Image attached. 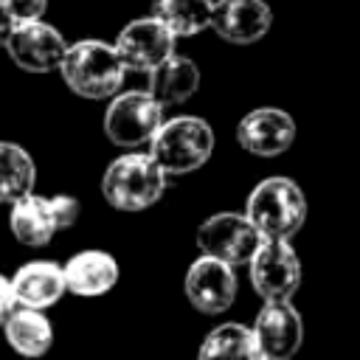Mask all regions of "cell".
I'll return each instance as SVG.
<instances>
[{
	"label": "cell",
	"mask_w": 360,
	"mask_h": 360,
	"mask_svg": "<svg viewBox=\"0 0 360 360\" xmlns=\"http://www.w3.org/2000/svg\"><path fill=\"white\" fill-rule=\"evenodd\" d=\"M59 76L82 98L101 101L112 98L127 76V68L115 51V45L104 39H79L68 45L65 59L59 65Z\"/></svg>",
	"instance_id": "obj_1"
},
{
	"label": "cell",
	"mask_w": 360,
	"mask_h": 360,
	"mask_svg": "<svg viewBox=\"0 0 360 360\" xmlns=\"http://www.w3.org/2000/svg\"><path fill=\"white\" fill-rule=\"evenodd\" d=\"M245 217L262 239L290 242L307 222V197L295 180L273 174L253 186L245 202Z\"/></svg>",
	"instance_id": "obj_2"
},
{
	"label": "cell",
	"mask_w": 360,
	"mask_h": 360,
	"mask_svg": "<svg viewBox=\"0 0 360 360\" xmlns=\"http://www.w3.org/2000/svg\"><path fill=\"white\" fill-rule=\"evenodd\" d=\"M166 191V172L149 152H127L101 174V197L115 211H146Z\"/></svg>",
	"instance_id": "obj_3"
},
{
	"label": "cell",
	"mask_w": 360,
	"mask_h": 360,
	"mask_svg": "<svg viewBox=\"0 0 360 360\" xmlns=\"http://www.w3.org/2000/svg\"><path fill=\"white\" fill-rule=\"evenodd\" d=\"M214 152V129L205 118L174 115L166 118L149 141V155L166 172V177L191 174L208 163Z\"/></svg>",
	"instance_id": "obj_4"
},
{
	"label": "cell",
	"mask_w": 360,
	"mask_h": 360,
	"mask_svg": "<svg viewBox=\"0 0 360 360\" xmlns=\"http://www.w3.org/2000/svg\"><path fill=\"white\" fill-rule=\"evenodd\" d=\"M79 219V200L70 194H56V197H42V194H28L11 205L8 214V228L20 245L28 248H45L56 231L73 228Z\"/></svg>",
	"instance_id": "obj_5"
},
{
	"label": "cell",
	"mask_w": 360,
	"mask_h": 360,
	"mask_svg": "<svg viewBox=\"0 0 360 360\" xmlns=\"http://www.w3.org/2000/svg\"><path fill=\"white\" fill-rule=\"evenodd\" d=\"M163 121V107L149 90H124L104 110V135L121 149H135L149 143Z\"/></svg>",
	"instance_id": "obj_6"
},
{
	"label": "cell",
	"mask_w": 360,
	"mask_h": 360,
	"mask_svg": "<svg viewBox=\"0 0 360 360\" xmlns=\"http://www.w3.org/2000/svg\"><path fill=\"white\" fill-rule=\"evenodd\" d=\"M250 284L262 301H292L301 287V262L290 242L262 239L248 262Z\"/></svg>",
	"instance_id": "obj_7"
},
{
	"label": "cell",
	"mask_w": 360,
	"mask_h": 360,
	"mask_svg": "<svg viewBox=\"0 0 360 360\" xmlns=\"http://www.w3.org/2000/svg\"><path fill=\"white\" fill-rule=\"evenodd\" d=\"M259 245H262V236L256 233L250 219L245 214H236V211L211 214L197 228L200 256L219 259V262H225L231 267L248 264Z\"/></svg>",
	"instance_id": "obj_8"
},
{
	"label": "cell",
	"mask_w": 360,
	"mask_h": 360,
	"mask_svg": "<svg viewBox=\"0 0 360 360\" xmlns=\"http://www.w3.org/2000/svg\"><path fill=\"white\" fill-rule=\"evenodd\" d=\"M6 51L11 56V62L25 70V73H51L59 70L68 42L59 34V28H53L45 20H34V22H17Z\"/></svg>",
	"instance_id": "obj_9"
},
{
	"label": "cell",
	"mask_w": 360,
	"mask_h": 360,
	"mask_svg": "<svg viewBox=\"0 0 360 360\" xmlns=\"http://www.w3.org/2000/svg\"><path fill=\"white\" fill-rule=\"evenodd\" d=\"M115 51L127 70L152 73L174 53V37L152 14L127 22L115 37Z\"/></svg>",
	"instance_id": "obj_10"
},
{
	"label": "cell",
	"mask_w": 360,
	"mask_h": 360,
	"mask_svg": "<svg viewBox=\"0 0 360 360\" xmlns=\"http://www.w3.org/2000/svg\"><path fill=\"white\" fill-rule=\"evenodd\" d=\"M186 298L188 304L202 312V315H222L225 309H231L239 281L231 264L211 259V256H200L191 262L188 273H186Z\"/></svg>",
	"instance_id": "obj_11"
},
{
	"label": "cell",
	"mask_w": 360,
	"mask_h": 360,
	"mask_svg": "<svg viewBox=\"0 0 360 360\" xmlns=\"http://www.w3.org/2000/svg\"><path fill=\"white\" fill-rule=\"evenodd\" d=\"M250 332L267 360H292L304 340V321L292 301H264Z\"/></svg>",
	"instance_id": "obj_12"
},
{
	"label": "cell",
	"mask_w": 360,
	"mask_h": 360,
	"mask_svg": "<svg viewBox=\"0 0 360 360\" xmlns=\"http://www.w3.org/2000/svg\"><path fill=\"white\" fill-rule=\"evenodd\" d=\"M236 141L256 158H276L292 146L295 121L281 107H256L236 124Z\"/></svg>",
	"instance_id": "obj_13"
},
{
	"label": "cell",
	"mask_w": 360,
	"mask_h": 360,
	"mask_svg": "<svg viewBox=\"0 0 360 360\" xmlns=\"http://www.w3.org/2000/svg\"><path fill=\"white\" fill-rule=\"evenodd\" d=\"M273 25V11L264 0H214L211 28L231 45H253Z\"/></svg>",
	"instance_id": "obj_14"
},
{
	"label": "cell",
	"mask_w": 360,
	"mask_h": 360,
	"mask_svg": "<svg viewBox=\"0 0 360 360\" xmlns=\"http://www.w3.org/2000/svg\"><path fill=\"white\" fill-rule=\"evenodd\" d=\"M11 287L20 307L39 309V312L59 304L62 295L68 292L65 270L59 262H51V259H34L20 264L17 273L11 276Z\"/></svg>",
	"instance_id": "obj_15"
},
{
	"label": "cell",
	"mask_w": 360,
	"mask_h": 360,
	"mask_svg": "<svg viewBox=\"0 0 360 360\" xmlns=\"http://www.w3.org/2000/svg\"><path fill=\"white\" fill-rule=\"evenodd\" d=\"M68 292L79 298H98L118 284V262L107 250H79L62 264Z\"/></svg>",
	"instance_id": "obj_16"
},
{
	"label": "cell",
	"mask_w": 360,
	"mask_h": 360,
	"mask_svg": "<svg viewBox=\"0 0 360 360\" xmlns=\"http://www.w3.org/2000/svg\"><path fill=\"white\" fill-rule=\"evenodd\" d=\"M200 87V68L191 56L183 53H172L163 65H158L149 73V93L155 96V101L166 110V107H177L183 101H188Z\"/></svg>",
	"instance_id": "obj_17"
},
{
	"label": "cell",
	"mask_w": 360,
	"mask_h": 360,
	"mask_svg": "<svg viewBox=\"0 0 360 360\" xmlns=\"http://www.w3.org/2000/svg\"><path fill=\"white\" fill-rule=\"evenodd\" d=\"M3 335H6L8 346L28 360L42 357L53 346V326H51L48 315L39 309L17 307L8 315V321L3 323Z\"/></svg>",
	"instance_id": "obj_18"
},
{
	"label": "cell",
	"mask_w": 360,
	"mask_h": 360,
	"mask_svg": "<svg viewBox=\"0 0 360 360\" xmlns=\"http://www.w3.org/2000/svg\"><path fill=\"white\" fill-rule=\"evenodd\" d=\"M197 360H267L250 332V326L245 323H219L214 326L197 352Z\"/></svg>",
	"instance_id": "obj_19"
},
{
	"label": "cell",
	"mask_w": 360,
	"mask_h": 360,
	"mask_svg": "<svg viewBox=\"0 0 360 360\" xmlns=\"http://www.w3.org/2000/svg\"><path fill=\"white\" fill-rule=\"evenodd\" d=\"M214 0H152V17L169 28L174 39L211 28Z\"/></svg>",
	"instance_id": "obj_20"
},
{
	"label": "cell",
	"mask_w": 360,
	"mask_h": 360,
	"mask_svg": "<svg viewBox=\"0 0 360 360\" xmlns=\"http://www.w3.org/2000/svg\"><path fill=\"white\" fill-rule=\"evenodd\" d=\"M37 183V163L20 143L0 141V202L14 205L28 197Z\"/></svg>",
	"instance_id": "obj_21"
},
{
	"label": "cell",
	"mask_w": 360,
	"mask_h": 360,
	"mask_svg": "<svg viewBox=\"0 0 360 360\" xmlns=\"http://www.w3.org/2000/svg\"><path fill=\"white\" fill-rule=\"evenodd\" d=\"M14 22H34L42 20L48 11V0H6Z\"/></svg>",
	"instance_id": "obj_22"
},
{
	"label": "cell",
	"mask_w": 360,
	"mask_h": 360,
	"mask_svg": "<svg viewBox=\"0 0 360 360\" xmlns=\"http://www.w3.org/2000/svg\"><path fill=\"white\" fill-rule=\"evenodd\" d=\"M17 295H14V287H11V278H6L0 273V326L8 321V315L17 309Z\"/></svg>",
	"instance_id": "obj_23"
},
{
	"label": "cell",
	"mask_w": 360,
	"mask_h": 360,
	"mask_svg": "<svg viewBox=\"0 0 360 360\" xmlns=\"http://www.w3.org/2000/svg\"><path fill=\"white\" fill-rule=\"evenodd\" d=\"M14 17H11V11H8V6H6V0H0V45L6 48V42H8V37H11V31H14Z\"/></svg>",
	"instance_id": "obj_24"
}]
</instances>
